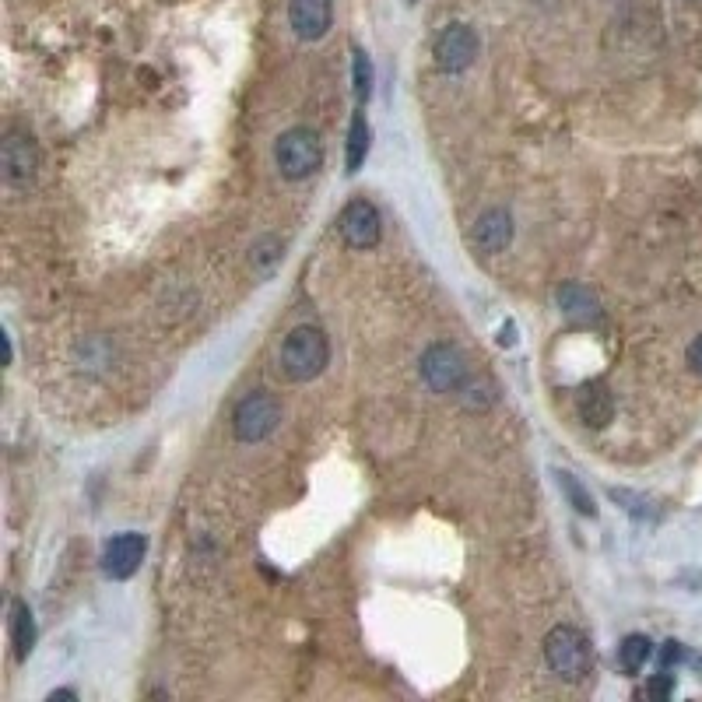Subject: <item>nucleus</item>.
Returning <instances> with one entry per match:
<instances>
[{"label": "nucleus", "mask_w": 702, "mask_h": 702, "mask_svg": "<svg viewBox=\"0 0 702 702\" xmlns=\"http://www.w3.org/2000/svg\"><path fill=\"white\" fill-rule=\"evenodd\" d=\"M11 646H15V657L25 660L36 646V618H32L29 604L15 601L11 604Z\"/></svg>", "instance_id": "nucleus-15"}, {"label": "nucleus", "mask_w": 702, "mask_h": 702, "mask_svg": "<svg viewBox=\"0 0 702 702\" xmlns=\"http://www.w3.org/2000/svg\"><path fill=\"white\" fill-rule=\"evenodd\" d=\"M555 481H559L562 495H566L569 506H573L576 513H583V516H597L594 495H590L587 488H583V481L576 478V474H569V471H555Z\"/></svg>", "instance_id": "nucleus-18"}, {"label": "nucleus", "mask_w": 702, "mask_h": 702, "mask_svg": "<svg viewBox=\"0 0 702 702\" xmlns=\"http://www.w3.org/2000/svg\"><path fill=\"white\" fill-rule=\"evenodd\" d=\"M422 380L436 394H457L467 383V359L457 344L436 341L422 355Z\"/></svg>", "instance_id": "nucleus-5"}, {"label": "nucleus", "mask_w": 702, "mask_h": 702, "mask_svg": "<svg viewBox=\"0 0 702 702\" xmlns=\"http://www.w3.org/2000/svg\"><path fill=\"white\" fill-rule=\"evenodd\" d=\"M432 57H436V64L446 74L467 71L474 64V57H478V36L467 25H446L436 36V43H432Z\"/></svg>", "instance_id": "nucleus-7"}, {"label": "nucleus", "mask_w": 702, "mask_h": 702, "mask_svg": "<svg viewBox=\"0 0 702 702\" xmlns=\"http://www.w3.org/2000/svg\"><path fill=\"white\" fill-rule=\"evenodd\" d=\"M57 699H78V692H74V688H60V692H50V702H57Z\"/></svg>", "instance_id": "nucleus-24"}, {"label": "nucleus", "mask_w": 702, "mask_h": 702, "mask_svg": "<svg viewBox=\"0 0 702 702\" xmlns=\"http://www.w3.org/2000/svg\"><path fill=\"white\" fill-rule=\"evenodd\" d=\"M351 78H355V102L366 106L369 95H373V64H369L366 50H351Z\"/></svg>", "instance_id": "nucleus-19"}, {"label": "nucleus", "mask_w": 702, "mask_h": 702, "mask_svg": "<svg viewBox=\"0 0 702 702\" xmlns=\"http://www.w3.org/2000/svg\"><path fill=\"white\" fill-rule=\"evenodd\" d=\"M653 657V643L646 636H639V632H632V636L622 639V646H618V667L629 674L643 671L646 660Z\"/></svg>", "instance_id": "nucleus-17"}, {"label": "nucleus", "mask_w": 702, "mask_h": 702, "mask_svg": "<svg viewBox=\"0 0 702 702\" xmlns=\"http://www.w3.org/2000/svg\"><path fill=\"white\" fill-rule=\"evenodd\" d=\"M281 260H285V243H281L278 236H264L253 243L250 250V267L257 278H271L274 271L281 267Z\"/></svg>", "instance_id": "nucleus-16"}, {"label": "nucleus", "mask_w": 702, "mask_h": 702, "mask_svg": "<svg viewBox=\"0 0 702 702\" xmlns=\"http://www.w3.org/2000/svg\"><path fill=\"white\" fill-rule=\"evenodd\" d=\"M685 359H688V366H692V373H699V376H702V334L695 337L692 344H688Z\"/></svg>", "instance_id": "nucleus-23"}, {"label": "nucleus", "mask_w": 702, "mask_h": 702, "mask_svg": "<svg viewBox=\"0 0 702 702\" xmlns=\"http://www.w3.org/2000/svg\"><path fill=\"white\" fill-rule=\"evenodd\" d=\"M545 660L559 678L566 681H583L594 667V650L590 639L573 625H555L545 636Z\"/></svg>", "instance_id": "nucleus-2"}, {"label": "nucleus", "mask_w": 702, "mask_h": 702, "mask_svg": "<svg viewBox=\"0 0 702 702\" xmlns=\"http://www.w3.org/2000/svg\"><path fill=\"white\" fill-rule=\"evenodd\" d=\"M513 243V218H509V211H502V208H492V211H485V215L474 222V229H471V246L478 253H502L506 246Z\"/></svg>", "instance_id": "nucleus-11"}, {"label": "nucleus", "mask_w": 702, "mask_h": 702, "mask_svg": "<svg viewBox=\"0 0 702 702\" xmlns=\"http://www.w3.org/2000/svg\"><path fill=\"white\" fill-rule=\"evenodd\" d=\"M281 425V404L267 390H253L232 411V432L239 443H264L274 429Z\"/></svg>", "instance_id": "nucleus-4"}, {"label": "nucleus", "mask_w": 702, "mask_h": 702, "mask_svg": "<svg viewBox=\"0 0 702 702\" xmlns=\"http://www.w3.org/2000/svg\"><path fill=\"white\" fill-rule=\"evenodd\" d=\"M611 499H615V502H622V506L629 509L632 516H639V520H646V516H653L650 502H646V499H639V495H632V492H625V488H611Z\"/></svg>", "instance_id": "nucleus-20"}, {"label": "nucleus", "mask_w": 702, "mask_h": 702, "mask_svg": "<svg viewBox=\"0 0 702 702\" xmlns=\"http://www.w3.org/2000/svg\"><path fill=\"white\" fill-rule=\"evenodd\" d=\"M576 415L587 429H604L615 418V397H611L608 383L594 380L576 394Z\"/></svg>", "instance_id": "nucleus-12"}, {"label": "nucleus", "mask_w": 702, "mask_h": 702, "mask_svg": "<svg viewBox=\"0 0 702 702\" xmlns=\"http://www.w3.org/2000/svg\"><path fill=\"white\" fill-rule=\"evenodd\" d=\"M337 232H341V239L351 250H373L383 236V218L373 201L355 197V201L344 204V211L337 215Z\"/></svg>", "instance_id": "nucleus-6"}, {"label": "nucleus", "mask_w": 702, "mask_h": 702, "mask_svg": "<svg viewBox=\"0 0 702 702\" xmlns=\"http://www.w3.org/2000/svg\"><path fill=\"white\" fill-rule=\"evenodd\" d=\"M559 306H562V313H566L569 320H576V323H597V320H601V302H597L583 285H576V281H569V285L559 288Z\"/></svg>", "instance_id": "nucleus-13"}, {"label": "nucleus", "mask_w": 702, "mask_h": 702, "mask_svg": "<svg viewBox=\"0 0 702 702\" xmlns=\"http://www.w3.org/2000/svg\"><path fill=\"white\" fill-rule=\"evenodd\" d=\"M281 373L292 383H309L327 369L330 362V341L320 327H295L281 341Z\"/></svg>", "instance_id": "nucleus-1"}, {"label": "nucleus", "mask_w": 702, "mask_h": 702, "mask_svg": "<svg viewBox=\"0 0 702 702\" xmlns=\"http://www.w3.org/2000/svg\"><path fill=\"white\" fill-rule=\"evenodd\" d=\"M366 155H369V123H366V113H355L351 116V127H348V148H344V172L355 176V172L366 165Z\"/></svg>", "instance_id": "nucleus-14"}, {"label": "nucleus", "mask_w": 702, "mask_h": 702, "mask_svg": "<svg viewBox=\"0 0 702 702\" xmlns=\"http://www.w3.org/2000/svg\"><path fill=\"white\" fill-rule=\"evenodd\" d=\"M685 660V646L681 643H664V650H660V664H664V671L671 664H681Z\"/></svg>", "instance_id": "nucleus-22"}, {"label": "nucleus", "mask_w": 702, "mask_h": 702, "mask_svg": "<svg viewBox=\"0 0 702 702\" xmlns=\"http://www.w3.org/2000/svg\"><path fill=\"white\" fill-rule=\"evenodd\" d=\"M674 692V681H671V674H657V678L646 685V695H653V699H664V695H671Z\"/></svg>", "instance_id": "nucleus-21"}, {"label": "nucleus", "mask_w": 702, "mask_h": 702, "mask_svg": "<svg viewBox=\"0 0 702 702\" xmlns=\"http://www.w3.org/2000/svg\"><path fill=\"white\" fill-rule=\"evenodd\" d=\"M144 555H148V541L137 531H123L102 548V573L109 580H130L141 569Z\"/></svg>", "instance_id": "nucleus-8"}, {"label": "nucleus", "mask_w": 702, "mask_h": 702, "mask_svg": "<svg viewBox=\"0 0 702 702\" xmlns=\"http://www.w3.org/2000/svg\"><path fill=\"white\" fill-rule=\"evenodd\" d=\"M0 169L8 183H29L39 169V148L29 134H8L0 144Z\"/></svg>", "instance_id": "nucleus-9"}, {"label": "nucleus", "mask_w": 702, "mask_h": 702, "mask_svg": "<svg viewBox=\"0 0 702 702\" xmlns=\"http://www.w3.org/2000/svg\"><path fill=\"white\" fill-rule=\"evenodd\" d=\"M330 18H334L330 0H288V22H292L295 36L306 39V43L327 36Z\"/></svg>", "instance_id": "nucleus-10"}, {"label": "nucleus", "mask_w": 702, "mask_h": 702, "mask_svg": "<svg viewBox=\"0 0 702 702\" xmlns=\"http://www.w3.org/2000/svg\"><path fill=\"white\" fill-rule=\"evenodd\" d=\"M274 162H278L285 180H306L323 165V141L316 130L292 127L274 144Z\"/></svg>", "instance_id": "nucleus-3"}]
</instances>
